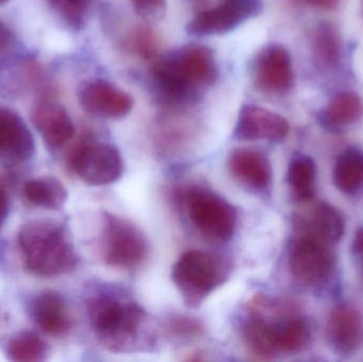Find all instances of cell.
<instances>
[{
  "label": "cell",
  "instance_id": "11",
  "mask_svg": "<svg viewBox=\"0 0 363 362\" xmlns=\"http://www.w3.org/2000/svg\"><path fill=\"white\" fill-rule=\"evenodd\" d=\"M256 86L266 93L285 94L294 86V69L289 52L279 44L264 47L253 68Z\"/></svg>",
  "mask_w": 363,
  "mask_h": 362
},
{
  "label": "cell",
  "instance_id": "28",
  "mask_svg": "<svg viewBox=\"0 0 363 362\" xmlns=\"http://www.w3.org/2000/svg\"><path fill=\"white\" fill-rule=\"evenodd\" d=\"M136 11L143 16L159 17L165 12L166 0H131Z\"/></svg>",
  "mask_w": 363,
  "mask_h": 362
},
{
  "label": "cell",
  "instance_id": "23",
  "mask_svg": "<svg viewBox=\"0 0 363 362\" xmlns=\"http://www.w3.org/2000/svg\"><path fill=\"white\" fill-rule=\"evenodd\" d=\"M362 115V99L354 93H341L330 100L323 120L332 128H341L356 123Z\"/></svg>",
  "mask_w": 363,
  "mask_h": 362
},
{
  "label": "cell",
  "instance_id": "12",
  "mask_svg": "<svg viewBox=\"0 0 363 362\" xmlns=\"http://www.w3.org/2000/svg\"><path fill=\"white\" fill-rule=\"evenodd\" d=\"M79 102L87 114L108 119L123 118L134 104L130 94L104 80L85 83L79 91Z\"/></svg>",
  "mask_w": 363,
  "mask_h": 362
},
{
  "label": "cell",
  "instance_id": "16",
  "mask_svg": "<svg viewBox=\"0 0 363 362\" xmlns=\"http://www.w3.org/2000/svg\"><path fill=\"white\" fill-rule=\"evenodd\" d=\"M32 320L45 333L61 336L70 329L65 300L57 291L47 290L34 295L28 303Z\"/></svg>",
  "mask_w": 363,
  "mask_h": 362
},
{
  "label": "cell",
  "instance_id": "9",
  "mask_svg": "<svg viewBox=\"0 0 363 362\" xmlns=\"http://www.w3.org/2000/svg\"><path fill=\"white\" fill-rule=\"evenodd\" d=\"M70 165L85 183L101 186L116 182L123 174L121 153L110 145L84 142L70 157Z\"/></svg>",
  "mask_w": 363,
  "mask_h": 362
},
{
  "label": "cell",
  "instance_id": "33",
  "mask_svg": "<svg viewBox=\"0 0 363 362\" xmlns=\"http://www.w3.org/2000/svg\"><path fill=\"white\" fill-rule=\"evenodd\" d=\"M8 1V0H0V4H4V2Z\"/></svg>",
  "mask_w": 363,
  "mask_h": 362
},
{
  "label": "cell",
  "instance_id": "4",
  "mask_svg": "<svg viewBox=\"0 0 363 362\" xmlns=\"http://www.w3.org/2000/svg\"><path fill=\"white\" fill-rule=\"evenodd\" d=\"M242 335L250 350L264 359L279 353L300 352L311 341L308 325L298 317L267 322L259 315H252L243 324Z\"/></svg>",
  "mask_w": 363,
  "mask_h": 362
},
{
  "label": "cell",
  "instance_id": "22",
  "mask_svg": "<svg viewBox=\"0 0 363 362\" xmlns=\"http://www.w3.org/2000/svg\"><path fill=\"white\" fill-rule=\"evenodd\" d=\"M334 182L345 193H354L363 186V152L345 151L337 159L334 169Z\"/></svg>",
  "mask_w": 363,
  "mask_h": 362
},
{
  "label": "cell",
  "instance_id": "21",
  "mask_svg": "<svg viewBox=\"0 0 363 362\" xmlns=\"http://www.w3.org/2000/svg\"><path fill=\"white\" fill-rule=\"evenodd\" d=\"M2 349L6 358L13 362H40L46 361L48 356L47 344L32 332H21L10 336Z\"/></svg>",
  "mask_w": 363,
  "mask_h": 362
},
{
  "label": "cell",
  "instance_id": "10",
  "mask_svg": "<svg viewBox=\"0 0 363 362\" xmlns=\"http://www.w3.org/2000/svg\"><path fill=\"white\" fill-rule=\"evenodd\" d=\"M262 10V0H224L216 8L196 15L186 30L196 36L228 33L247 19L257 16Z\"/></svg>",
  "mask_w": 363,
  "mask_h": 362
},
{
  "label": "cell",
  "instance_id": "8",
  "mask_svg": "<svg viewBox=\"0 0 363 362\" xmlns=\"http://www.w3.org/2000/svg\"><path fill=\"white\" fill-rule=\"evenodd\" d=\"M333 266L330 244L300 233L289 253V268L294 278L306 286H320L330 278Z\"/></svg>",
  "mask_w": 363,
  "mask_h": 362
},
{
  "label": "cell",
  "instance_id": "5",
  "mask_svg": "<svg viewBox=\"0 0 363 362\" xmlns=\"http://www.w3.org/2000/svg\"><path fill=\"white\" fill-rule=\"evenodd\" d=\"M89 323L106 341H121L135 335L145 314L140 306L108 293L91 295L86 302Z\"/></svg>",
  "mask_w": 363,
  "mask_h": 362
},
{
  "label": "cell",
  "instance_id": "26",
  "mask_svg": "<svg viewBox=\"0 0 363 362\" xmlns=\"http://www.w3.org/2000/svg\"><path fill=\"white\" fill-rule=\"evenodd\" d=\"M318 57L328 65L336 63L340 53V43L336 32L330 26H323L318 33L315 40Z\"/></svg>",
  "mask_w": 363,
  "mask_h": 362
},
{
  "label": "cell",
  "instance_id": "6",
  "mask_svg": "<svg viewBox=\"0 0 363 362\" xmlns=\"http://www.w3.org/2000/svg\"><path fill=\"white\" fill-rule=\"evenodd\" d=\"M186 206L190 221L201 235L218 242L232 238L237 212L223 198L206 189H192L186 196Z\"/></svg>",
  "mask_w": 363,
  "mask_h": 362
},
{
  "label": "cell",
  "instance_id": "7",
  "mask_svg": "<svg viewBox=\"0 0 363 362\" xmlns=\"http://www.w3.org/2000/svg\"><path fill=\"white\" fill-rule=\"evenodd\" d=\"M104 259L121 269L138 267L146 259L148 244L138 227L112 214L104 215Z\"/></svg>",
  "mask_w": 363,
  "mask_h": 362
},
{
  "label": "cell",
  "instance_id": "27",
  "mask_svg": "<svg viewBox=\"0 0 363 362\" xmlns=\"http://www.w3.org/2000/svg\"><path fill=\"white\" fill-rule=\"evenodd\" d=\"M172 333L181 337H196L202 334V327L198 321L186 317H174L169 324Z\"/></svg>",
  "mask_w": 363,
  "mask_h": 362
},
{
  "label": "cell",
  "instance_id": "3",
  "mask_svg": "<svg viewBox=\"0 0 363 362\" xmlns=\"http://www.w3.org/2000/svg\"><path fill=\"white\" fill-rule=\"evenodd\" d=\"M230 274L225 259L215 253L192 250L184 253L174 270L172 281L189 306L200 305L221 286Z\"/></svg>",
  "mask_w": 363,
  "mask_h": 362
},
{
  "label": "cell",
  "instance_id": "30",
  "mask_svg": "<svg viewBox=\"0 0 363 362\" xmlns=\"http://www.w3.org/2000/svg\"><path fill=\"white\" fill-rule=\"evenodd\" d=\"M9 214V199L6 191L0 188V227L4 225Z\"/></svg>",
  "mask_w": 363,
  "mask_h": 362
},
{
  "label": "cell",
  "instance_id": "32",
  "mask_svg": "<svg viewBox=\"0 0 363 362\" xmlns=\"http://www.w3.org/2000/svg\"><path fill=\"white\" fill-rule=\"evenodd\" d=\"M354 251L356 254L363 257V229H360L354 238Z\"/></svg>",
  "mask_w": 363,
  "mask_h": 362
},
{
  "label": "cell",
  "instance_id": "19",
  "mask_svg": "<svg viewBox=\"0 0 363 362\" xmlns=\"http://www.w3.org/2000/svg\"><path fill=\"white\" fill-rule=\"evenodd\" d=\"M298 225L300 233L315 236L330 244L340 240L345 233L342 215L328 203L315 205L308 218H301Z\"/></svg>",
  "mask_w": 363,
  "mask_h": 362
},
{
  "label": "cell",
  "instance_id": "29",
  "mask_svg": "<svg viewBox=\"0 0 363 362\" xmlns=\"http://www.w3.org/2000/svg\"><path fill=\"white\" fill-rule=\"evenodd\" d=\"M15 38L11 30L0 21V55L6 52L14 45Z\"/></svg>",
  "mask_w": 363,
  "mask_h": 362
},
{
  "label": "cell",
  "instance_id": "18",
  "mask_svg": "<svg viewBox=\"0 0 363 362\" xmlns=\"http://www.w3.org/2000/svg\"><path fill=\"white\" fill-rule=\"evenodd\" d=\"M326 332L330 346L337 352L342 354L355 352L362 339L360 315L349 306L337 308L330 315Z\"/></svg>",
  "mask_w": 363,
  "mask_h": 362
},
{
  "label": "cell",
  "instance_id": "24",
  "mask_svg": "<svg viewBox=\"0 0 363 362\" xmlns=\"http://www.w3.org/2000/svg\"><path fill=\"white\" fill-rule=\"evenodd\" d=\"M317 169L311 157H298L292 159L288 169V183L296 197L301 201H307L315 191Z\"/></svg>",
  "mask_w": 363,
  "mask_h": 362
},
{
  "label": "cell",
  "instance_id": "15",
  "mask_svg": "<svg viewBox=\"0 0 363 362\" xmlns=\"http://www.w3.org/2000/svg\"><path fill=\"white\" fill-rule=\"evenodd\" d=\"M32 121L50 149L61 148L74 134V123L67 111L48 97L40 99L34 106Z\"/></svg>",
  "mask_w": 363,
  "mask_h": 362
},
{
  "label": "cell",
  "instance_id": "20",
  "mask_svg": "<svg viewBox=\"0 0 363 362\" xmlns=\"http://www.w3.org/2000/svg\"><path fill=\"white\" fill-rule=\"evenodd\" d=\"M23 193L30 203L47 210H60L65 205L68 198L64 185L52 176L28 181Z\"/></svg>",
  "mask_w": 363,
  "mask_h": 362
},
{
  "label": "cell",
  "instance_id": "14",
  "mask_svg": "<svg viewBox=\"0 0 363 362\" xmlns=\"http://www.w3.org/2000/svg\"><path fill=\"white\" fill-rule=\"evenodd\" d=\"M289 133V123L281 115L262 106L247 104L239 113L234 138L241 142H281Z\"/></svg>",
  "mask_w": 363,
  "mask_h": 362
},
{
  "label": "cell",
  "instance_id": "31",
  "mask_svg": "<svg viewBox=\"0 0 363 362\" xmlns=\"http://www.w3.org/2000/svg\"><path fill=\"white\" fill-rule=\"evenodd\" d=\"M304 1L320 9H333L338 4L339 0H304Z\"/></svg>",
  "mask_w": 363,
  "mask_h": 362
},
{
  "label": "cell",
  "instance_id": "1",
  "mask_svg": "<svg viewBox=\"0 0 363 362\" xmlns=\"http://www.w3.org/2000/svg\"><path fill=\"white\" fill-rule=\"evenodd\" d=\"M160 91L176 103L194 101L199 91L218 78L215 55L208 47L191 44L164 55L153 67Z\"/></svg>",
  "mask_w": 363,
  "mask_h": 362
},
{
  "label": "cell",
  "instance_id": "2",
  "mask_svg": "<svg viewBox=\"0 0 363 362\" xmlns=\"http://www.w3.org/2000/svg\"><path fill=\"white\" fill-rule=\"evenodd\" d=\"M19 247L26 268L40 278H55L76 269L78 255L69 233L52 221L34 220L23 225Z\"/></svg>",
  "mask_w": 363,
  "mask_h": 362
},
{
  "label": "cell",
  "instance_id": "17",
  "mask_svg": "<svg viewBox=\"0 0 363 362\" xmlns=\"http://www.w3.org/2000/svg\"><path fill=\"white\" fill-rule=\"evenodd\" d=\"M233 176L255 191H264L270 186L272 169L266 155L255 149H235L228 157Z\"/></svg>",
  "mask_w": 363,
  "mask_h": 362
},
{
  "label": "cell",
  "instance_id": "25",
  "mask_svg": "<svg viewBox=\"0 0 363 362\" xmlns=\"http://www.w3.org/2000/svg\"><path fill=\"white\" fill-rule=\"evenodd\" d=\"M48 2L68 25L78 28L84 23L93 0H48Z\"/></svg>",
  "mask_w": 363,
  "mask_h": 362
},
{
  "label": "cell",
  "instance_id": "13",
  "mask_svg": "<svg viewBox=\"0 0 363 362\" xmlns=\"http://www.w3.org/2000/svg\"><path fill=\"white\" fill-rule=\"evenodd\" d=\"M35 144L31 131L21 116L0 106V164L19 165L32 159Z\"/></svg>",
  "mask_w": 363,
  "mask_h": 362
}]
</instances>
